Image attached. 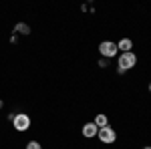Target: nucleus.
I'll list each match as a JSON object with an SVG mask.
<instances>
[{
  "mask_svg": "<svg viewBox=\"0 0 151 149\" xmlns=\"http://www.w3.org/2000/svg\"><path fill=\"white\" fill-rule=\"evenodd\" d=\"M0 109H2V101H0Z\"/></svg>",
  "mask_w": 151,
  "mask_h": 149,
  "instance_id": "10",
  "label": "nucleus"
},
{
  "mask_svg": "<svg viewBox=\"0 0 151 149\" xmlns=\"http://www.w3.org/2000/svg\"><path fill=\"white\" fill-rule=\"evenodd\" d=\"M14 32H20V35H28V32H30V26H28V24H24V22H18L16 26H14Z\"/></svg>",
  "mask_w": 151,
  "mask_h": 149,
  "instance_id": "8",
  "label": "nucleus"
},
{
  "mask_svg": "<svg viewBox=\"0 0 151 149\" xmlns=\"http://www.w3.org/2000/svg\"><path fill=\"white\" fill-rule=\"evenodd\" d=\"M149 91H151V85H149Z\"/></svg>",
  "mask_w": 151,
  "mask_h": 149,
  "instance_id": "11",
  "label": "nucleus"
},
{
  "mask_svg": "<svg viewBox=\"0 0 151 149\" xmlns=\"http://www.w3.org/2000/svg\"><path fill=\"white\" fill-rule=\"evenodd\" d=\"M145 149H151V147H145Z\"/></svg>",
  "mask_w": 151,
  "mask_h": 149,
  "instance_id": "12",
  "label": "nucleus"
},
{
  "mask_svg": "<svg viewBox=\"0 0 151 149\" xmlns=\"http://www.w3.org/2000/svg\"><path fill=\"white\" fill-rule=\"evenodd\" d=\"M117 63H119V73H125L137 65V57H135V53H121Z\"/></svg>",
  "mask_w": 151,
  "mask_h": 149,
  "instance_id": "1",
  "label": "nucleus"
},
{
  "mask_svg": "<svg viewBox=\"0 0 151 149\" xmlns=\"http://www.w3.org/2000/svg\"><path fill=\"white\" fill-rule=\"evenodd\" d=\"M97 133H99V127L95 125V123H87V125L83 127V135H85V137H87V139L95 137Z\"/></svg>",
  "mask_w": 151,
  "mask_h": 149,
  "instance_id": "5",
  "label": "nucleus"
},
{
  "mask_svg": "<svg viewBox=\"0 0 151 149\" xmlns=\"http://www.w3.org/2000/svg\"><path fill=\"white\" fill-rule=\"evenodd\" d=\"M26 149H42V147H40L38 141H28V143H26Z\"/></svg>",
  "mask_w": 151,
  "mask_h": 149,
  "instance_id": "9",
  "label": "nucleus"
},
{
  "mask_svg": "<svg viewBox=\"0 0 151 149\" xmlns=\"http://www.w3.org/2000/svg\"><path fill=\"white\" fill-rule=\"evenodd\" d=\"M12 125H14V129H16V131H26V129H30V117H28L26 113L14 115Z\"/></svg>",
  "mask_w": 151,
  "mask_h": 149,
  "instance_id": "4",
  "label": "nucleus"
},
{
  "mask_svg": "<svg viewBox=\"0 0 151 149\" xmlns=\"http://www.w3.org/2000/svg\"><path fill=\"white\" fill-rule=\"evenodd\" d=\"M117 48H119L121 53H131V48H133V42H131L129 38H123V40H119V42H117Z\"/></svg>",
  "mask_w": 151,
  "mask_h": 149,
  "instance_id": "6",
  "label": "nucleus"
},
{
  "mask_svg": "<svg viewBox=\"0 0 151 149\" xmlns=\"http://www.w3.org/2000/svg\"><path fill=\"white\" fill-rule=\"evenodd\" d=\"M99 53H101L105 58H113V57H117L119 48H117L115 42H111V40H103V42L99 45Z\"/></svg>",
  "mask_w": 151,
  "mask_h": 149,
  "instance_id": "3",
  "label": "nucleus"
},
{
  "mask_svg": "<svg viewBox=\"0 0 151 149\" xmlns=\"http://www.w3.org/2000/svg\"><path fill=\"white\" fill-rule=\"evenodd\" d=\"M93 123H95L97 127H99V129H101V127H107V125H109V119H107V115L101 113V115H97V117H95V121H93Z\"/></svg>",
  "mask_w": 151,
  "mask_h": 149,
  "instance_id": "7",
  "label": "nucleus"
},
{
  "mask_svg": "<svg viewBox=\"0 0 151 149\" xmlns=\"http://www.w3.org/2000/svg\"><path fill=\"white\" fill-rule=\"evenodd\" d=\"M97 137L101 139V143H107V145H111V143H115L117 141V133L113 127H101L99 129V133H97Z\"/></svg>",
  "mask_w": 151,
  "mask_h": 149,
  "instance_id": "2",
  "label": "nucleus"
}]
</instances>
